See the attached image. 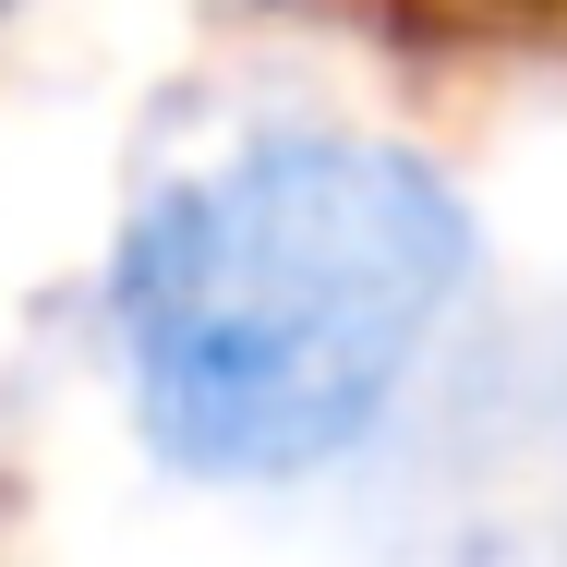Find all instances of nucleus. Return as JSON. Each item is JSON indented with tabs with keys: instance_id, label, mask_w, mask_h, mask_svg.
I'll use <instances>...</instances> for the list:
<instances>
[{
	"instance_id": "1",
	"label": "nucleus",
	"mask_w": 567,
	"mask_h": 567,
	"mask_svg": "<svg viewBox=\"0 0 567 567\" xmlns=\"http://www.w3.org/2000/svg\"><path fill=\"white\" fill-rule=\"evenodd\" d=\"M458 278L471 218L435 157L386 133H254L121 229L133 423L169 471L302 483L386 423Z\"/></svg>"
},
{
	"instance_id": "2",
	"label": "nucleus",
	"mask_w": 567,
	"mask_h": 567,
	"mask_svg": "<svg viewBox=\"0 0 567 567\" xmlns=\"http://www.w3.org/2000/svg\"><path fill=\"white\" fill-rule=\"evenodd\" d=\"M0 12H12V0H0Z\"/></svg>"
}]
</instances>
